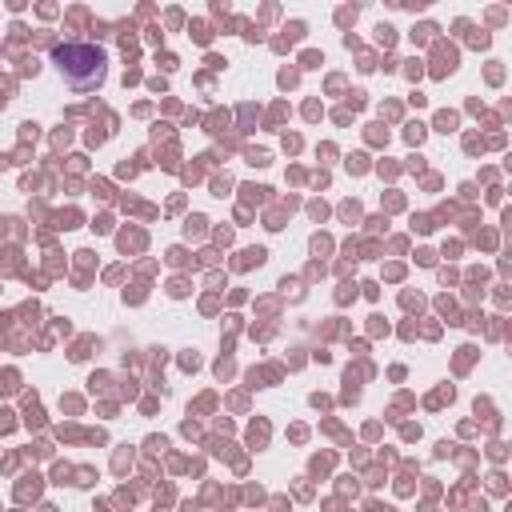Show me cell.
I'll list each match as a JSON object with an SVG mask.
<instances>
[{
  "instance_id": "1",
  "label": "cell",
  "mask_w": 512,
  "mask_h": 512,
  "mask_svg": "<svg viewBox=\"0 0 512 512\" xmlns=\"http://www.w3.org/2000/svg\"><path fill=\"white\" fill-rule=\"evenodd\" d=\"M52 64L64 76V84L76 92H92L108 76V52L100 44H56Z\"/></svg>"
}]
</instances>
